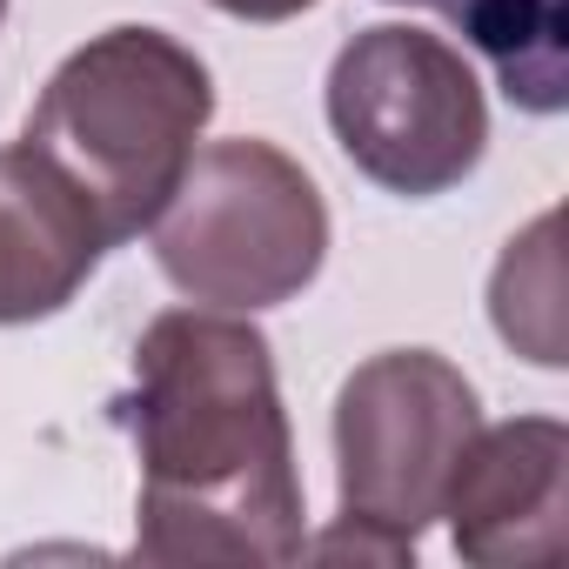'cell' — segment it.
Instances as JSON below:
<instances>
[{
    "instance_id": "obj_1",
    "label": "cell",
    "mask_w": 569,
    "mask_h": 569,
    "mask_svg": "<svg viewBox=\"0 0 569 569\" xmlns=\"http://www.w3.org/2000/svg\"><path fill=\"white\" fill-rule=\"evenodd\" d=\"M141 456V562H296L302 476L268 336L228 309H168L114 402Z\"/></svg>"
},
{
    "instance_id": "obj_2",
    "label": "cell",
    "mask_w": 569,
    "mask_h": 569,
    "mask_svg": "<svg viewBox=\"0 0 569 569\" xmlns=\"http://www.w3.org/2000/svg\"><path fill=\"white\" fill-rule=\"evenodd\" d=\"M208 114L214 81L194 48L161 28H108L54 68L21 141L88 194L114 248L154 228Z\"/></svg>"
},
{
    "instance_id": "obj_3",
    "label": "cell",
    "mask_w": 569,
    "mask_h": 569,
    "mask_svg": "<svg viewBox=\"0 0 569 569\" xmlns=\"http://www.w3.org/2000/svg\"><path fill=\"white\" fill-rule=\"evenodd\" d=\"M482 402L436 349L369 356L336 396V529L302 542L322 562H416L442 516Z\"/></svg>"
},
{
    "instance_id": "obj_4",
    "label": "cell",
    "mask_w": 569,
    "mask_h": 569,
    "mask_svg": "<svg viewBox=\"0 0 569 569\" xmlns=\"http://www.w3.org/2000/svg\"><path fill=\"white\" fill-rule=\"evenodd\" d=\"M329 208L296 154L274 141L194 148L174 194L154 214V261L188 302L254 316L296 302L322 274Z\"/></svg>"
},
{
    "instance_id": "obj_5",
    "label": "cell",
    "mask_w": 569,
    "mask_h": 569,
    "mask_svg": "<svg viewBox=\"0 0 569 569\" xmlns=\"http://www.w3.org/2000/svg\"><path fill=\"white\" fill-rule=\"evenodd\" d=\"M329 128L356 174L429 201L476 174L489 108L476 68L422 28H362L329 68Z\"/></svg>"
},
{
    "instance_id": "obj_6",
    "label": "cell",
    "mask_w": 569,
    "mask_h": 569,
    "mask_svg": "<svg viewBox=\"0 0 569 569\" xmlns=\"http://www.w3.org/2000/svg\"><path fill=\"white\" fill-rule=\"evenodd\" d=\"M442 516L476 569H556L569 549V429L556 416L476 429Z\"/></svg>"
},
{
    "instance_id": "obj_7",
    "label": "cell",
    "mask_w": 569,
    "mask_h": 569,
    "mask_svg": "<svg viewBox=\"0 0 569 569\" xmlns=\"http://www.w3.org/2000/svg\"><path fill=\"white\" fill-rule=\"evenodd\" d=\"M108 254L88 194L28 141L0 148V329L61 316Z\"/></svg>"
},
{
    "instance_id": "obj_8",
    "label": "cell",
    "mask_w": 569,
    "mask_h": 569,
    "mask_svg": "<svg viewBox=\"0 0 569 569\" xmlns=\"http://www.w3.org/2000/svg\"><path fill=\"white\" fill-rule=\"evenodd\" d=\"M442 14L522 114H562L569 101V0H389Z\"/></svg>"
},
{
    "instance_id": "obj_9",
    "label": "cell",
    "mask_w": 569,
    "mask_h": 569,
    "mask_svg": "<svg viewBox=\"0 0 569 569\" xmlns=\"http://www.w3.org/2000/svg\"><path fill=\"white\" fill-rule=\"evenodd\" d=\"M489 316L496 336L529 356L536 369H562V261H556V214H542L522 241H509V254L496 261L489 281Z\"/></svg>"
},
{
    "instance_id": "obj_10",
    "label": "cell",
    "mask_w": 569,
    "mask_h": 569,
    "mask_svg": "<svg viewBox=\"0 0 569 569\" xmlns=\"http://www.w3.org/2000/svg\"><path fill=\"white\" fill-rule=\"evenodd\" d=\"M208 8H221V14H234V21H261V28H274V21L309 14L316 0H208Z\"/></svg>"
},
{
    "instance_id": "obj_11",
    "label": "cell",
    "mask_w": 569,
    "mask_h": 569,
    "mask_svg": "<svg viewBox=\"0 0 569 569\" xmlns=\"http://www.w3.org/2000/svg\"><path fill=\"white\" fill-rule=\"evenodd\" d=\"M0 14H8V0H0Z\"/></svg>"
}]
</instances>
